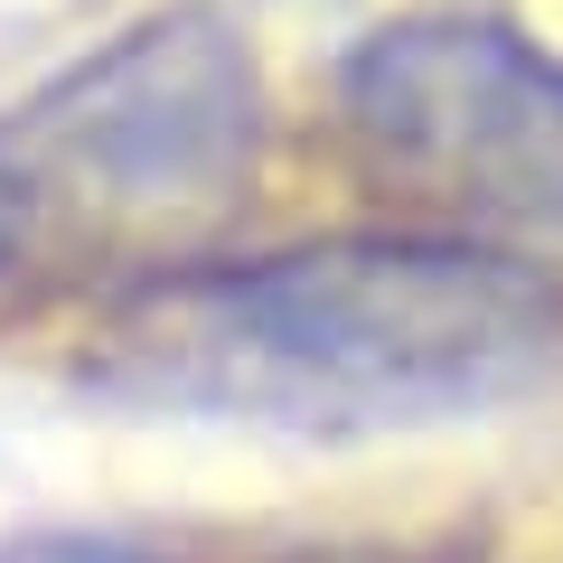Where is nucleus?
<instances>
[{"label":"nucleus","instance_id":"1","mask_svg":"<svg viewBox=\"0 0 563 563\" xmlns=\"http://www.w3.org/2000/svg\"><path fill=\"white\" fill-rule=\"evenodd\" d=\"M563 366V291L488 235H320L141 282L85 376L141 413L366 442L470 422Z\"/></svg>","mask_w":563,"mask_h":563},{"label":"nucleus","instance_id":"2","mask_svg":"<svg viewBox=\"0 0 563 563\" xmlns=\"http://www.w3.org/2000/svg\"><path fill=\"white\" fill-rule=\"evenodd\" d=\"M263 161V66L207 0L151 10L0 113V198L29 225L169 235L244 198Z\"/></svg>","mask_w":563,"mask_h":563},{"label":"nucleus","instance_id":"3","mask_svg":"<svg viewBox=\"0 0 563 563\" xmlns=\"http://www.w3.org/2000/svg\"><path fill=\"white\" fill-rule=\"evenodd\" d=\"M339 113L395 198L461 225H563V57L507 20H385L339 57Z\"/></svg>","mask_w":563,"mask_h":563},{"label":"nucleus","instance_id":"4","mask_svg":"<svg viewBox=\"0 0 563 563\" xmlns=\"http://www.w3.org/2000/svg\"><path fill=\"white\" fill-rule=\"evenodd\" d=\"M0 563H161V554L132 536H10Z\"/></svg>","mask_w":563,"mask_h":563},{"label":"nucleus","instance_id":"5","mask_svg":"<svg viewBox=\"0 0 563 563\" xmlns=\"http://www.w3.org/2000/svg\"><path fill=\"white\" fill-rule=\"evenodd\" d=\"M282 563H451V554H395V544H320V554H282Z\"/></svg>","mask_w":563,"mask_h":563},{"label":"nucleus","instance_id":"6","mask_svg":"<svg viewBox=\"0 0 563 563\" xmlns=\"http://www.w3.org/2000/svg\"><path fill=\"white\" fill-rule=\"evenodd\" d=\"M10 254H20V207L0 198V273H10Z\"/></svg>","mask_w":563,"mask_h":563}]
</instances>
